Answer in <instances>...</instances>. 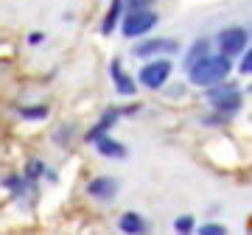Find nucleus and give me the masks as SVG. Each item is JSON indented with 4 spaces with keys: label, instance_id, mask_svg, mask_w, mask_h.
Returning a JSON list of instances; mask_svg holds the SVG:
<instances>
[{
    "label": "nucleus",
    "instance_id": "1",
    "mask_svg": "<svg viewBox=\"0 0 252 235\" xmlns=\"http://www.w3.org/2000/svg\"><path fill=\"white\" fill-rule=\"evenodd\" d=\"M230 56L219 54V56H202L196 64H190V84L196 87H213V84H221L230 76Z\"/></svg>",
    "mask_w": 252,
    "mask_h": 235
},
{
    "label": "nucleus",
    "instance_id": "2",
    "mask_svg": "<svg viewBox=\"0 0 252 235\" xmlns=\"http://www.w3.org/2000/svg\"><path fill=\"white\" fill-rule=\"evenodd\" d=\"M154 26H157V14H154V11H149V9L129 11V17L124 20V36H129V39L143 36V34H149Z\"/></svg>",
    "mask_w": 252,
    "mask_h": 235
},
{
    "label": "nucleus",
    "instance_id": "3",
    "mask_svg": "<svg viewBox=\"0 0 252 235\" xmlns=\"http://www.w3.org/2000/svg\"><path fill=\"white\" fill-rule=\"evenodd\" d=\"M171 76V62L168 59H157V62L146 64L143 70H140V84L149 87V90H157L165 84V79Z\"/></svg>",
    "mask_w": 252,
    "mask_h": 235
},
{
    "label": "nucleus",
    "instance_id": "4",
    "mask_svg": "<svg viewBox=\"0 0 252 235\" xmlns=\"http://www.w3.org/2000/svg\"><path fill=\"white\" fill-rule=\"evenodd\" d=\"M247 39H250V31H244V28H227V31L219 34V48H221L224 56H235L244 51Z\"/></svg>",
    "mask_w": 252,
    "mask_h": 235
},
{
    "label": "nucleus",
    "instance_id": "5",
    "mask_svg": "<svg viewBox=\"0 0 252 235\" xmlns=\"http://www.w3.org/2000/svg\"><path fill=\"white\" fill-rule=\"evenodd\" d=\"M180 42L177 39H146L135 48V56H157V54H177Z\"/></svg>",
    "mask_w": 252,
    "mask_h": 235
},
{
    "label": "nucleus",
    "instance_id": "6",
    "mask_svg": "<svg viewBox=\"0 0 252 235\" xmlns=\"http://www.w3.org/2000/svg\"><path fill=\"white\" fill-rule=\"evenodd\" d=\"M87 193H90L93 199H112L118 193V182L112 179V176H95V179H90V185H87Z\"/></svg>",
    "mask_w": 252,
    "mask_h": 235
},
{
    "label": "nucleus",
    "instance_id": "7",
    "mask_svg": "<svg viewBox=\"0 0 252 235\" xmlns=\"http://www.w3.org/2000/svg\"><path fill=\"white\" fill-rule=\"evenodd\" d=\"M210 101H213L221 112H233V109L241 104V95H238L235 87H219V90L210 92Z\"/></svg>",
    "mask_w": 252,
    "mask_h": 235
},
{
    "label": "nucleus",
    "instance_id": "8",
    "mask_svg": "<svg viewBox=\"0 0 252 235\" xmlns=\"http://www.w3.org/2000/svg\"><path fill=\"white\" fill-rule=\"evenodd\" d=\"M109 76H112V82H115V87H118L121 95H135V82L124 73V64L118 62V59L112 62V67H109Z\"/></svg>",
    "mask_w": 252,
    "mask_h": 235
},
{
    "label": "nucleus",
    "instance_id": "9",
    "mask_svg": "<svg viewBox=\"0 0 252 235\" xmlns=\"http://www.w3.org/2000/svg\"><path fill=\"white\" fill-rule=\"evenodd\" d=\"M93 143H95V148H98L101 154H107V157H118V160H121V157H126V148L118 143V140H112V137L101 135V137H95Z\"/></svg>",
    "mask_w": 252,
    "mask_h": 235
},
{
    "label": "nucleus",
    "instance_id": "10",
    "mask_svg": "<svg viewBox=\"0 0 252 235\" xmlns=\"http://www.w3.org/2000/svg\"><path fill=\"white\" fill-rule=\"evenodd\" d=\"M121 6H124V0H112L107 17H104V23H101V31H104V34H112V31H115L118 17H121Z\"/></svg>",
    "mask_w": 252,
    "mask_h": 235
},
{
    "label": "nucleus",
    "instance_id": "11",
    "mask_svg": "<svg viewBox=\"0 0 252 235\" xmlns=\"http://www.w3.org/2000/svg\"><path fill=\"white\" fill-rule=\"evenodd\" d=\"M118 115H121L118 109H109L107 115H104V118L98 120V126H93V129H90V140H95V137H101V135H104V132H107V129H109V126H112V123L118 120Z\"/></svg>",
    "mask_w": 252,
    "mask_h": 235
},
{
    "label": "nucleus",
    "instance_id": "12",
    "mask_svg": "<svg viewBox=\"0 0 252 235\" xmlns=\"http://www.w3.org/2000/svg\"><path fill=\"white\" fill-rule=\"evenodd\" d=\"M121 230H124V233L137 235V233H143V230H146V224H143V218H140V216H135V213H126V216L121 218Z\"/></svg>",
    "mask_w": 252,
    "mask_h": 235
},
{
    "label": "nucleus",
    "instance_id": "13",
    "mask_svg": "<svg viewBox=\"0 0 252 235\" xmlns=\"http://www.w3.org/2000/svg\"><path fill=\"white\" fill-rule=\"evenodd\" d=\"M207 54V39H196L193 42V48H190V54L185 56V67H190V64H196L202 56Z\"/></svg>",
    "mask_w": 252,
    "mask_h": 235
},
{
    "label": "nucleus",
    "instance_id": "14",
    "mask_svg": "<svg viewBox=\"0 0 252 235\" xmlns=\"http://www.w3.org/2000/svg\"><path fill=\"white\" fill-rule=\"evenodd\" d=\"M174 230H177V233H190V230H193V218H188V216L177 218V221H174Z\"/></svg>",
    "mask_w": 252,
    "mask_h": 235
},
{
    "label": "nucleus",
    "instance_id": "15",
    "mask_svg": "<svg viewBox=\"0 0 252 235\" xmlns=\"http://www.w3.org/2000/svg\"><path fill=\"white\" fill-rule=\"evenodd\" d=\"M20 115L23 118H45L48 109L45 107H31V109H20Z\"/></svg>",
    "mask_w": 252,
    "mask_h": 235
},
{
    "label": "nucleus",
    "instance_id": "16",
    "mask_svg": "<svg viewBox=\"0 0 252 235\" xmlns=\"http://www.w3.org/2000/svg\"><path fill=\"white\" fill-rule=\"evenodd\" d=\"M202 235H224L227 230L221 224H202V230H199Z\"/></svg>",
    "mask_w": 252,
    "mask_h": 235
},
{
    "label": "nucleus",
    "instance_id": "17",
    "mask_svg": "<svg viewBox=\"0 0 252 235\" xmlns=\"http://www.w3.org/2000/svg\"><path fill=\"white\" fill-rule=\"evenodd\" d=\"M250 70H252V54L247 51V56L241 59V73H244V76H250Z\"/></svg>",
    "mask_w": 252,
    "mask_h": 235
},
{
    "label": "nucleus",
    "instance_id": "18",
    "mask_svg": "<svg viewBox=\"0 0 252 235\" xmlns=\"http://www.w3.org/2000/svg\"><path fill=\"white\" fill-rule=\"evenodd\" d=\"M152 0H129V11H137V9H149Z\"/></svg>",
    "mask_w": 252,
    "mask_h": 235
}]
</instances>
